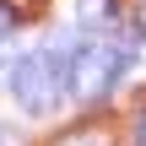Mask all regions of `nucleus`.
Returning <instances> with one entry per match:
<instances>
[{
    "label": "nucleus",
    "instance_id": "obj_6",
    "mask_svg": "<svg viewBox=\"0 0 146 146\" xmlns=\"http://www.w3.org/2000/svg\"><path fill=\"white\" fill-rule=\"evenodd\" d=\"M135 146H146V114L135 119Z\"/></svg>",
    "mask_w": 146,
    "mask_h": 146
},
{
    "label": "nucleus",
    "instance_id": "obj_5",
    "mask_svg": "<svg viewBox=\"0 0 146 146\" xmlns=\"http://www.w3.org/2000/svg\"><path fill=\"white\" fill-rule=\"evenodd\" d=\"M11 27H16V16H11V5H0V38H5Z\"/></svg>",
    "mask_w": 146,
    "mask_h": 146
},
{
    "label": "nucleus",
    "instance_id": "obj_4",
    "mask_svg": "<svg viewBox=\"0 0 146 146\" xmlns=\"http://www.w3.org/2000/svg\"><path fill=\"white\" fill-rule=\"evenodd\" d=\"M76 11H81L87 27H103V22L114 16V0H76Z\"/></svg>",
    "mask_w": 146,
    "mask_h": 146
},
{
    "label": "nucleus",
    "instance_id": "obj_3",
    "mask_svg": "<svg viewBox=\"0 0 146 146\" xmlns=\"http://www.w3.org/2000/svg\"><path fill=\"white\" fill-rule=\"evenodd\" d=\"M54 146H114V135L98 130V125H76V130H65Z\"/></svg>",
    "mask_w": 146,
    "mask_h": 146
},
{
    "label": "nucleus",
    "instance_id": "obj_1",
    "mask_svg": "<svg viewBox=\"0 0 146 146\" xmlns=\"http://www.w3.org/2000/svg\"><path fill=\"white\" fill-rule=\"evenodd\" d=\"M70 54H76V38H54L33 54L16 60V76H11V92L27 114H49L65 92H70Z\"/></svg>",
    "mask_w": 146,
    "mask_h": 146
},
{
    "label": "nucleus",
    "instance_id": "obj_2",
    "mask_svg": "<svg viewBox=\"0 0 146 146\" xmlns=\"http://www.w3.org/2000/svg\"><path fill=\"white\" fill-rule=\"evenodd\" d=\"M119 76H125V43H103V38L76 43V54H70V98L76 103L108 98V87Z\"/></svg>",
    "mask_w": 146,
    "mask_h": 146
}]
</instances>
